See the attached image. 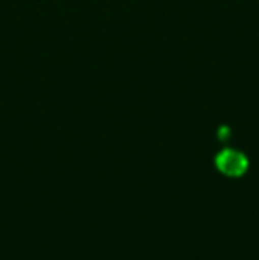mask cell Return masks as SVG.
I'll use <instances>...</instances> for the list:
<instances>
[{
    "instance_id": "6da1fadb",
    "label": "cell",
    "mask_w": 259,
    "mask_h": 260,
    "mask_svg": "<svg viewBox=\"0 0 259 260\" xmlns=\"http://www.w3.org/2000/svg\"><path fill=\"white\" fill-rule=\"evenodd\" d=\"M215 167L218 168L220 174L227 175V177H240L247 172L249 161L242 152L235 151V149H225L215 157Z\"/></svg>"
}]
</instances>
